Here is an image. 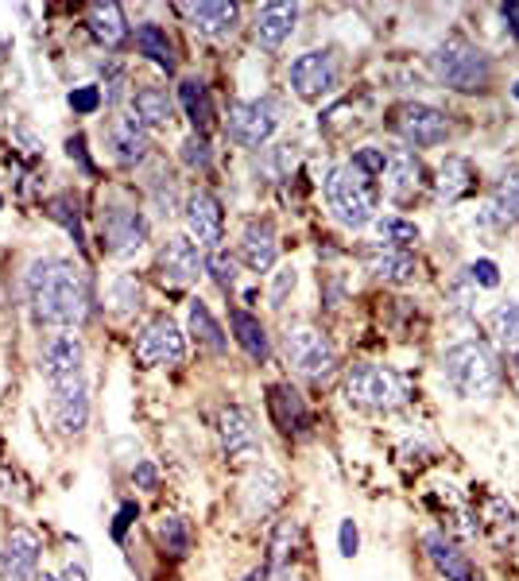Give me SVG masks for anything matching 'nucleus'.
I'll use <instances>...</instances> for the list:
<instances>
[{
  "label": "nucleus",
  "instance_id": "nucleus-1",
  "mask_svg": "<svg viewBox=\"0 0 519 581\" xmlns=\"http://www.w3.org/2000/svg\"><path fill=\"white\" fill-rule=\"evenodd\" d=\"M27 303H32L35 318L47 326H70L85 322V310H90V290H85V280L70 260L59 257H43L27 267Z\"/></svg>",
  "mask_w": 519,
  "mask_h": 581
},
{
  "label": "nucleus",
  "instance_id": "nucleus-2",
  "mask_svg": "<svg viewBox=\"0 0 519 581\" xmlns=\"http://www.w3.org/2000/svg\"><path fill=\"white\" fill-rule=\"evenodd\" d=\"M442 373L453 384V391L465 399H488L500 391V361L485 341L450 345L442 357Z\"/></svg>",
  "mask_w": 519,
  "mask_h": 581
},
{
  "label": "nucleus",
  "instance_id": "nucleus-3",
  "mask_svg": "<svg viewBox=\"0 0 519 581\" xmlns=\"http://www.w3.org/2000/svg\"><path fill=\"white\" fill-rule=\"evenodd\" d=\"M326 202L345 229H365L377 217L380 183L365 171H357L353 163H342L326 174Z\"/></svg>",
  "mask_w": 519,
  "mask_h": 581
},
{
  "label": "nucleus",
  "instance_id": "nucleus-4",
  "mask_svg": "<svg viewBox=\"0 0 519 581\" xmlns=\"http://www.w3.org/2000/svg\"><path fill=\"white\" fill-rule=\"evenodd\" d=\"M430 67H435L438 82L450 86V90H458V93L488 90V78H493V67H488L485 50H481L477 43L461 39V35L438 43L435 55H430Z\"/></svg>",
  "mask_w": 519,
  "mask_h": 581
},
{
  "label": "nucleus",
  "instance_id": "nucleus-5",
  "mask_svg": "<svg viewBox=\"0 0 519 581\" xmlns=\"http://www.w3.org/2000/svg\"><path fill=\"white\" fill-rule=\"evenodd\" d=\"M345 396L365 411H395L407 403V380L388 365H353L345 376Z\"/></svg>",
  "mask_w": 519,
  "mask_h": 581
},
{
  "label": "nucleus",
  "instance_id": "nucleus-6",
  "mask_svg": "<svg viewBox=\"0 0 519 581\" xmlns=\"http://www.w3.org/2000/svg\"><path fill=\"white\" fill-rule=\"evenodd\" d=\"M183 357H186V338H183V330H178L175 318H168V315L151 318L140 330V338H136V361H140L143 368L183 365Z\"/></svg>",
  "mask_w": 519,
  "mask_h": 581
},
{
  "label": "nucleus",
  "instance_id": "nucleus-7",
  "mask_svg": "<svg viewBox=\"0 0 519 581\" xmlns=\"http://www.w3.org/2000/svg\"><path fill=\"white\" fill-rule=\"evenodd\" d=\"M101 244L117 260H128L148 244V217L140 209L109 206L101 214Z\"/></svg>",
  "mask_w": 519,
  "mask_h": 581
},
{
  "label": "nucleus",
  "instance_id": "nucleus-8",
  "mask_svg": "<svg viewBox=\"0 0 519 581\" xmlns=\"http://www.w3.org/2000/svg\"><path fill=\"white\" fill-rule=\"evenodd\" d=\"M284 353H287V365L302 376H326L337 365L330 338L322 330H314V326H295L284 341Z\"/></svg>",
  "mask_w": 519,
  "mask_h": 581
},
{
  "label": "nucleus",
  "instance_id": "nucleus-9",
  "mask_svg": "<svg viewBox=\"0 0 519 581\" xmlns=\"http://www.w3.org/2000/svg\"><path fill=\"white\" fill-rule=\"evenodd\" d=\"M392 128L411 144V148H435L450 136V121L446 113H438L435 105H419V101H407L392 113Z\"/></svg>",
  "mask_w": 519,
  "mask_h": 581
},
{
  "label": "nucleus",
  "instance_id": "nucleus-10",
  "mask_svg": "<svg viewBox=\"0 0 519 581\" xmlns=\"http://www.w3.org/2000/svg\"><path fill=\"white\" fill-rule=\"evenodd\" d=\"M291 86L302 101H319L337 90V58L334 50H307L291 62Z\"/></svg>",
  "mask_w": 519,
  "mask_h": 581
},
{
  "label": "nucleus",
  "instance_id": "nucleus-11",
  "mask_svg": "<svg viewBox=\"0 0 519 581\" xmlns=\"http://www.w3.org/2000/svg\"><path fill=\"white\" fill-rule=\"evenodd\" d=\"M276 125H279V113L272 101H237V105L229 109V136H233L241 148L268 144Z\"/></svg>",
  "mask_w": 519,
  "mask_h": 581
},
{
  "label": "nucleus",
  "instance_id": "nucleus-12",
  "mask_svg": "<svg viewBox=\"0 0 519 581\" xmlns=\"http://www.w3.org/2000/svg\"><path fill=\"white\" fill-rule=\"evenodd\" d=\"M82 341L70 338V333H55L43 349V376H47L50 388H67V384L85 380L82 376Z\"/></svg>",
  "mask_w": 519,
  "mask_h": 581
},
{
  "label": "nucleus",
  "instance_id": "nucleus-13",
  "mask_svg": "<svg viewBox=\"0 0 519 581\" xmlns=\"http://www.w3.org/2000/svg\"><path fill=\"white\" fill-rule=\"evenodd\" d=\"M186 229H191V241L198 249H221V229H226V214H221V202L210 191H194L186 198Z\"/></svg>",
  "mask_w": 519,
  "mask_h": 581
},
{
  "label": "nucleus",
  "instance_id": "nucleus-14",
  "mask_svg": "<svg viewBox=\"0 0 519 581\" xmlns=\"http://www.w3.org/2000/svg\"><path fill=\"white\" fill-rule=\"evenodd\" d=\"M39 566V535L32 527H12L0 550V581H35Z\"/></svg>",
  "mask_w": 519,
  "mask_h": 581
},
{
  "label": "nucleus",
  "instance_id": "nucleus-15",
  "mask_svg": "<svg viewBox=\"0 0 519 581\" xmlns=\"http://www.w3.org/2000/svg\"><path fill=\"white\" fill-rule=\"evenodd\" d=\"M206 272V260H201V249L191 241V237H168L160 252V275L171 283V287H191L198 283V275Z\"/></svg>",
  "mask_w": 519,
  "mask_h": 581
},
{
  "label": "nucleus",
  "instance_id": "nucleus-16",
  "mask_svg": "<svg viewBox=\"0 0 519 581\" xmlns=\"http://www.w3.org/2000/svg\"><path fill=\"white\" fill-rule=\"evenodd\" d=\"M218 434H221V449L233 462H256L260 457V438H256V423L244 407H226L218 415Z\"/></svg>",
  "mask_w": 519,
  "mask_h": 581
},
{
  "label": "nucleus",
  "instance_id": "nucleus-17",
  "mask_svg": "<svg viewBox=\"0 0 519 581\" xmlns=\"http://www.w3.org/2000/svg\"><path fill=\"white\" fill-rule=\"evenodd\" d=\"M365 267H369L377 280L384 283H411L419 275V264H415V252L411 249H395V244H369L365 249Z\"/></svg>",
  "mask_w": 519,
  "mask_h": 581
},
{
  "label": "nucleus",
  "instance_id": "nucleus-18",
  "mask_svg": "<svg viewBox=\"0 0 519 581\" xmlns=\"http://www.w3.org/2000/svg\"><path fill=\"white\" fill-rule=\"evenodd\" d=\"M50 415L62 434H82L90 423V396H85V380L67 384V388H50Z\"/></svg>",
  "mask_w": 519,
  "mask_h": 581
},
{
  "label": "nucleus",
  "instance_id": "nucleus-19",
  "mask_svg": "<svg viewBox=\"0 0 519 581\" xmlns=\"http://www.w3.org/2000/svg\"><path fill=\"white\" fill-rule=\"evenodd\" d=\"M178 12H183L186 20H191V27L198 35H210V39H221V35H229L237 27V20H241V9L237 4H226V0H201V4H178Z\"/></svg>",
  "mask_w": 519,
  "mask_h": 581
},
{
  "label": "nucleus",
  "instance_id": "nucleus-20",
  "mask_svg": "<svg viewBox=\"0 0 519 581\" xmlns=\"http://www.w3.org/2000/svg\"><path fill=\"white\" fill-rule=\"evenodd\" d=\"M241 257L252 272H272V267H276L279 249H276V229H272L268 217H252V221L244 225Z\"/></svg>",
  "mask_w": 519,
  "mask_h": 581
},
{
  "label": "nucleus",
  "instance_id": "nucleus-21",
  "mask_svg": "<svg viewBox=\"0 0 519 581\" xmlns=\"http://www.w3.org/2000/svg\"><path fill=\"white\" fill-rule=\"evenodd\" d=\"M423 547H427V558L435 562V570L442 573L446 581H481L477 570H473V562L465 558V550L453 547L450 535L430 532L427 539H423Z\"/></svg>",
  "mask_w": 519,
  "mask_h": 581
},
{
  "label": "nucleus",
  "instance_id": "nucleus-22",
  "mask_svg": "<svg viewBox=\"0 0 519 581\" xmlns=\"http://www.w3.org/2000/svg\"><path fill=\"white\" fill-rule=\"evenodd\" d=\"M380 179H384V191L392 194L395 202H403V198H411V194H419L423 163L415 159V151L395 148V151H388V167H384Z\"/></svg>",
  "mask_w": 519,
  "mask_h": 581
},
{
  "label": "nucleus",
  "instance_id": "nucleus-23",
  "mask_svg": "<svg viewBox=\"0 0 519 581\" xmlns=\"http://www.w3.org/2000/svg\"><path fill=\"white\" fill-rule=\"evenodd\" d=\"M268 407H272V419H276V426L284 434H307L310 411H307V403H302V396L291 388V384H272Z\"/></svg>",
  "mask_w": 519,
  "mask_h": 581
},
{
  "label": "nucleus",
  "instance_id": "nucleus-24",
  "mask_svg": "<svg viewBox=\"0 0 519 581\" xmlns=\"http://www.w3.org/2000/svg\"><path fill=\"white\" fill-rule=\"evenodd\" d=\"M284 500V477L268 465L252 469L249 481H244V512L249 515H268L272 508Z\"/></svg>",
  "mask_w": 519,
  "mask_h": 581
},
{
  "label": "nucleus",
  "instance_id": "nucleus-25",
  "mask_svg": "<svg viewBox=\"0 0 519 581\" xmlns=\"http://www.w3.org/2000/svg\"><path fill=\"white\" fill-rule=\"evenodd\" d=\"M295 20H299V4H264L256 12V43L260 47H284L295 32Z\"/></svg>",
  "mask_w": 519,
  "mask_h": 581
},
{
  "label": "nucleus",
  "instance_id": "nucleus-26",
  "mask_svg": "<svg viewBox=\"0 0 519 581\" xmlns=\"http://www.w3.org/2000/svg\"><path fill=\"white\" fill-rule=\"evenodd\" d=\"M85 27H90V35L101 43V47H120V43L128 39L125 12H120V4H113V0H97V4H90Z\"/></svg>",
  "mask_w": 519,
  "mask_h": 581
},
{
  "label": "nucleus",
  "instance_id": "nucleus-27",
  "mask_svg": "<svg viewBox=\"0 0 519 581\" xmlns=\"http://www.w3.org/2000/svg\"><path fill=\"white\" fill-rule=\"evenodd\" d=\"M178 101H183L186 116H191L194 136H206L214 125H218V113H214V101H210L206 82H198V78H186V82L178 86Z\"/></svg>",
  "mask_w": 519,
  "mask_h": 581
},
{
  "label": "nucleus",
  "instance_id": "nucleus-28",
  "mask_svg": "<svg viewBox=\"0 0 519 581\" xmlns=\"http://www.w3.org/2000/svg\"><path fill=\"white\" fill-rule=\"evenodd\" d=\"M132 116L143 128H163V125H171L175 105H171L168 90H160V86H140V90L132 93Z\"/></svg>",
  "mask_w": 519,
  "mask_h": 581
},
{
  "label": "nucleus",
  "instance_id": "nucleus-29",
  "mask_svg": "<svg viewBox=\"0 0 519 581\" xmlns=\"http://www.w3.org/2000/svg\"><path fill=\"white\" fill-rule=\"evenodd\" d=\"M109 136H113V156H117L120 163H140L143 151H148V128H143L132 113L117 116Z\"/></svg>",
  "mask_w": 519,
  "mask_h": 581
},
{
  "label": "nucleus",
  "instance_id": "nucleus-30",
  "mask_svg": "<svg viewBox=\"0 0 519 581\" xmlns=\"http://www.w3.org/2000/svg\"><path fill=\"white\" fill-rule=\"evenodd\" d=\"M229 322H233V338H237V345L249 353L252 361H268V353H272V345H268V333H264V326H260V318L256 315H249V310H233L229 315Z\"/></svg>",
  "mask_w": 519,
  "mask_h": 581
},
{
  "label": "nucleus",
  "instance_id": "nucleus-31",
  "mask_svg": "<svg viewBox=\"0 0 519 581\" xmlns=\"http://www.w3.org/2000/svg\"><path fill=\"white\" fill-rule=\"evenodd\" d=\"M477 186V171H473L470 159H446L442 171H438V194L446 202H458Z\"/></svg>",
  "mask_w": 519,
  "mask_h": 581
},
{
  "label": "nucleus",
  "instance_id": "nucleus-32",
  "mask_svg": "<svg viewBox=\"0 0 519 581\" xmlns=\"http://www.w3.org/2000/svg\"><path fill=\"white\" fill-rule=\"evenodd\" d=\"M136 47H140V55H148L155 67L168 70V75L175 70V50H171V39L160 24H151L148 20V24L136 27Z\"/></svg>",
  "mask_w": 519,
  "mask_h": 581
},
{
  "label": "nucleus",
  "instance_id": "nucleus-33",
  "mask_svg": "<svg viewBox=\"0 0 519 581\" xmlns=\"http://www.w3.org/2000/svg\"><path fill=\"white\" fill-rule=\"evenodd\" d=\"M493 217L500 225H516L519 221V167L504 171L493 186Z\"/></svg>",
  "mask_w": 519,
  "mask_h": 581
},
{
  "label": "nucleus",
  "instance_id": "nucleus-34",
  "mask_svg": "<svg viewBox=\"0 0 519 581\" xmlns=\"http://www.w3.org/2000/svg\"><path fill=\"white\" fill-rule=\"evenodd\" d=\"M191 333H194V341L206 345L210 353H229V338L221 333V326L214 322L210 307H206L201 299L191 303Z\"/></svg>",
  "mask_w": 519,
  "mask_h": 581
},
{
  "label": "nucleus",
  "instance_id": "nucleus-35",
  "mask_svg": "<svg viewBox=\"0 0 519 581\" xmlns=\"http://www.w3.org/2000/svg\"><path fill=\"white\" fill-rule=\"evenodd\" d=\"M488 326H493V333H496V341H500L504 353L519 365V303H504V307H496L493 318H488Z\"/></svg>",
  "mask_w": 519,
  "mask_h": 581
},
{
  "label": "nucleus",
  "instance_id": "nucleus-36",
  "mask_svg": "<svg viewBox=\"0 0 519 581\" xmlns=\"http://www.w3.org/2000/svg\"><path fill=\"white\" fill-rule=\"evenodd\" d=\"M295 543H299V523L279 520L276 532H272V543H268V570L284 573V566L295 558Z\"/></svg>",
  "mask_w": 519,
  "mask_h": 581
},
{
  "label": "nucleus",
  "instance_id": "nucleus-37",
  "mask_svg": "<svg viewBox=\"0 0 519 581\" xmlns=\"http://www.w3.org/2000/svg\"><path fill=\"white\" fill-rule=\"evenodd\" d=\"M155 535H160V543L175 558H183L186 550H191V527H186L183 515H160V523H155Z\"/></svg>",
  "mask_w": 519,
  "mask_h": 581
},
{
  "label": "nucleus",
  "instance_id": "nucleus-38",
  "mask_svg": "<svg viewBox=\"0 0 519 581\" xmlns=\"http://www.w3.org/2000/svg\"><path fill=\"white\" fill-rule=\"evenodd\" d=\"M377 229H380V237H384V244H395V249H411V244L419 241L415 221H403V217H380Z\"/></svg>",
  "mask_w": 519,
  "mask_h": 581
},
{
  "label": "nucleus",
  "instance_id": "nucleus-39",
  "mask_svg": "<svg viewBox=\"0 0 519 581\" xmlns=\"http://www.w3.org/2000/svg\"><path fill=\"white\" fill-rule=\"evenodd\" d=\"M50 217L67 225V229L74 232V241L82 244V217H78V198H74V194H59V198L50 202Z\"/></svg>",
  "mask_w": 519,
  "mask_h": 581
},
{
  "label": "nucleus",
  "instance_id": "nucleus-40",
  "mask_svg": "<svg viewBox=\"0 0 519 581\" xmlns=\"http://www.w3.org/2000/svg\"><path fill=\"white\" fill-rule=\"evenodd\" d=\"M214 272V280H218L221 290H233L237 287V257L229 249H214L210 252V264H206Z\"/></svg>",
  "mask_w": 519,
  "mask_h": 581
},
{
  "label": "nucleus",
  "instance_id": "nucleus-41",
  "mask_svg": "<svg viewBox=\"0 0 519 581\" xmlns=\"http://www.w3.org/2000/svg\"><path fill=\"white\" fill-rule=\"evenodd\" d=\"M70 109L74 113H82V116H90V113H97L101 105H105V93H101V86H78V90H70Z\"/></svg>",
  "mask_w": 519,
  "mask_h": 581
},
{
  "label": "nucleus",
  "instance_id": "nucleus-42",
  "mask_svg": "<svg viewBox=\"0 0 519 581\" xmlns=\"http://www.w3.org/2000/svg\"><path fill=\"white\" fill-rule=\"evenodd\" d=\"M353 167H357V171H365L369 179H380V174H384V167H388V151L384 148H360L357 156H353Z\"/></svg>",
  "mask_w": 519,
  "mask_h": 581
},
{
  "label": "nucleus",
  "instance_id": "nucleus-43",
  "mask_svg": "<svg viewBox=\"0 0 519 581\" xmlns=\"http://www.w3.org/2000/svg\"><path fill=\"white\" fill-rule=\"evenodd\" d=\"M113 299H117L120 310L140 307V283H136L132 275H120V280L113 283Z\"/></svg>",
  "mask_w": 519,
  "mask_h": 581
},
{
  "label": "nucleus",
  "instance_id": "nucleus-44",
  "mask_svg": "<svg viewBox=\"0 0 519 581\" xmlns=\"http://www.w3.org/2000/svg\"><path fill=\"white\" fill-rule=\"evenodd\" d=\"M183 159L191 167H210L214 151H210V144H206V136H186V140H183Z\"/></svg>",
  "mask_w": 519,
  "mask_h": 581
},
{
  "label": "nucleus",
  "instance_id": "nucleus-45",
  "mask_svg": "<svg viewBox=\"0 0 519 581\" xmlns=\"http://www.w3.org/2000/svg\"><path fill=\"white\" fill-rule=\"evenodd\" d=\"M470 280H473V287H500V272H496V264L493 260H473L470 264Z\"/></svg>",
  "mask_w": 519,
  "mask_h": 581
},
{
  "label": "nucleus",
  "instance_id": "nucleus-46",
  "mask_svg": "<svg viewBox=\"0 0 519 581\" xmlns=\"http://www.w3.org/2000/svg\"><path fill=\"white\" fill-rule=\"evenodd\" d=\"M151 191H155V206H160V214H163V217L175 214V183H171V174H168V179H163V174H160Z\"/></svg>",
  "mask_w": 519,
  "mask_h": 581
},
{
  "label": "nucleus",
  "instance_id": "nucleus-47",
  "mask_svg": "<svg viewBox=\"0 0 519 581\" xmlns=\"http://www.w3.org/2000/svg\"><path fill=\"white\" fill-rule=\"evenodd\" d=\"M287 290H295V267H284V272H276V287H272V307H284Z\"/></svg>",
  "mask_w": 519,
  "mask_h": 581
},
{
  "label": "nucleus",
  "instance_id": "nucleus-48",
  "mask_svg": "<svg viewBox=\"0 0 519 581\" xmlns=\"http://www.w3.org/2000/svg\"><path fill=\"white\" fill-rule=\"evenodd\" d=\"M132 481L140 485V489H155V485H160V474H155V465L151 462H140L132 469Z\"/></svg>",
  "mask_w": 519,
  "mask_h": 581
},
{
  "label": "nucleus",
  "instance_id": "nucleus-49",
  "mask_svg": "<svg viewBox=\"0 0 519 581\" xmlns=\"http://www.w3.org/2000/svg\"><path fill=\"white\" fill-rule=\"evenodd\" d=\"M337 543H342V555H345V558L357 555V523L345 520V523H342V535H337Z\"/></svg>",
  "mask_w": 519,
  "mask_h": 581
},
{
  "label": "nucleus",
  "instance_id": "nucleus-50",
  "mask_svg": "<svg viewBox=\"0 0 519 581\" xmlns=\"http://www.w3.org/2000/svg\"><path fill=\"white\" fill-rule=\"evenodd\" d=\"M136 520V504H120V512H117V520H113V539H125V532H128V523Z\"/></svg>",
  "mask_w": 519,
  "mask_h": 581
},
{
  "label": "nucleus",
  "instance_id": "nucleus-51",
  "mask_svg": "<svg viewBox=\"0 0 519 581\" xmlns=\"http://www.w3.org/2000/svg\"><path fill=\"white\" fill-rule=\"evenodd\" d=\"M470 275H465V280L458 283V287H453V307H458V315H473V303H470Z\"/></svg>",
  "mask_w": 519,
  "mask_h": 581
},
{
  "label": "nucleus",
  "instance_id": "nucleus-52",
  "mask_svg": "<svg viewBox=\"0 0 519 581\" xmlns=\"http://www.w3.org/2000/svg\"><path fill=\"white\" fill-rule=\"evenodd\" d=\"M500 20H504V27H508V35H519V0L500 4Z\"/></svg>",
  "mask_w": 519,
  "mask_h": 581
},
{
  "label": "nucleus",
  "instance_id": "nucleus-53",
  "mask_svg": "<svg viewBox=\"0 0 519 581\" xmlns=\"http://www.w3.org/2000/svg\"><path fill=\"white\" fill-rule=\"evenodd\" d=\"M67 151H70V159H78V163L85 167V171H93V163L85 159V140H82V136H74V140L67 144Z\"/></svg>",
  "mask_w": 519,
  "mask_h": 581
},
{
  "label": "nucleus",
  "instance_id": "nucleus-54",
  "mask_svg": "<svg viewBox=\"0 0 519 581\" xmlns=\"http://www.w3.org/2000/svg\"><path fill=\"white\" fill-rule=\"evenodd\" d=\"M59 581H90V578H85V570H82V566H78V562H70L67 570H62V578H59Z\"/></svg>",
  "mask_w": 519,
  "mask_h": 581
},
{
  "label": "nucleus",
  "instance_id": "nucleus-55",
  "mask_svg": "<svg viewBox=\"0 0 519 581\" xmlns=\"http://www.w3.org/2000/svg\"><path fill=\"white\" fill-rule=\"evenodd\" d=\"M264 578H268V570H252V573H249V578H244V581H264Z\"/></svg>",
  "mask_w": 519,
  "mask_h": 581
},
{
  "label": "nucleus",
  "instance_id": "nucleus-56",
  "mask_svg": "<svg viewBox=\"0 0 519 581\" xmlns=\"http://www.w3.org/2000/svg\"><path fill=\"white\" fill-rule=\"evenodd\" d=\"M35 581H59V578H55V573H43V578H35Z\"/></svg>",
  "mask_w": 519,
  "mask_h": 581
},
{
  "label": "nucleus",
  "instance_id": "nucleus-57",
  "mask_svg": "<svg viewBox=\"0 0 519 581\" xmlns=\"http://www.w3.org/2000/svg\"><path fill=\"white\" fill-rule=\"evenodd\" d=\"M511 93H516V101H519V82H516V90H511Z\"/></svg>",
  "mask_w": 519,
  "mask_h": 581
}]
</instances>
